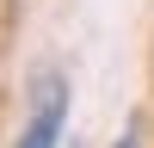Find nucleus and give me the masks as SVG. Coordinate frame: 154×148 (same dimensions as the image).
Segmentation results:
<instances>
[{
  "mask_svg": "<svg viewBox=\"0 0 154 148\" xmlns=\"http://www.w3.org/2000/svg\"><path fill=\"white\" fill-rule=\"evenodd\" d=\"M62 123H68V80L62 74H37L31 80V111H25L19 148H56Z\"/></svg>",
  "mask_w": 154,
  "mask_h": 148,
  "instance_id": "f257e3e1",
  "label": "nucleus"
},
{
  "mask_svg": "<svg viewBox=\"0 0 154 148\" xmlns=\"http://www.w3.org/2000/svg\"><path fill=\"white\" fill-rule=\"evenodd\" d=\"M136 142H142V123H130V130L117 136V148H136Z\"/></svg>",
  "mask_w": 154,
  "mask_h": 148,
  "instance_id": "f03ea898",
  "label": "nucleus"
}]
</instances>
